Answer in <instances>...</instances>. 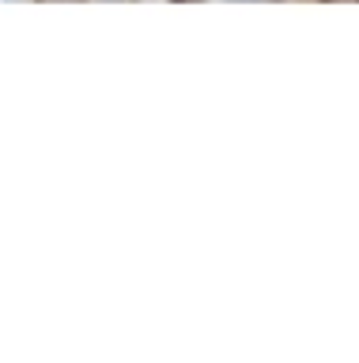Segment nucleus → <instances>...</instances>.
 Wrapping results in <instances>:
<instances>
[{
    "mask_svg": "<svg viewBox=\"0 0 359 363\" xmlns=\"http://www.w3.org/2000/svg\"><path fill=\"white\" fill-rule=\"evenodd\" d=\"M329 4H359V0H329Z\"/></svg>",
    "mask_w": 359,
    "mask_h": 363,
    "instance_id": "1",
    "label": "nucleus"
}]
</instances>
